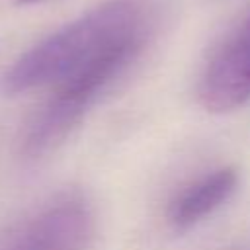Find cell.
Segmentation results:
<instances>
[{
	"mask_svg": "<svg viewBox=\"0 0 250 250\" xmlns=\"http://www.w3.org/2000/svg\"><path fill=\"white\" fill-rule=\"evenodd\" d=\"M20 4H35V2H41V0H18Z\"/></svg>",
	"mask_w": 250,
	"mask_h": 250,
	"instance_id": "obj_5",
	"label": "cell"
},
{
	"mask_svg": "<svg viewBox=\"0 0 250 250\" xmlns=\"http://www.w3.org/2000/svg\"><path fill=\"white\" fill-rule=\"evenodd\" d=\"M92 234L90 203L82 195L66 193L25 219L2 250H86Z\"/></svg>",
	"mask_w": 250,
	"mask_h": 250,
	"instance_id": "obj_2",
	"label": "cell"
},
{
	"mask_svg": "<svg viewBox=\"0 0 250 250\" xmlns=\"http://www.w3.org/2000/svg\"><path fill=\"white\" fill-rule=\"evenodd\" d=\"M160 0H109L25 51L4 78L8 94L49 88L35 113L39 133L64 141L152 39Z\"/></svg>",
	"mask_w": 250,
	"mask_h": 250,
	"instance_id": "obj_1",
	"label": "cell"
},
{
	"mask_svg": "<svg viewBox=\"0 0 250 250\" xmlns=\"http://www.w3.org/2000/svg\"><path fill=\"white\" fill-rule=\"evenodd\" d=\"M197 94L201 105L213 113L232 111L250 100V12L209 59Z\"/></svg>",
	"mask_w": 250,
	"mask_h": 250,
	"instance_id": "obj_3",
	"label": "cell"
},
{
	"mask_svg": "<svg viewBox=\"0 0 250 250\" xmlns=\"http://www.w3.org/2000/svg\"><path fill=\"white\" fill-rule=\"evenodd\" d=\"M238 174L232 166L215 168L186 186L168 205L166 217L176 230H186L215 213L236 189Z\"/></svg>",
	"mask_w": 250,
	"mask_h": 250,
	"instance_id": "obj_4",
	"label": "cell"
}]
</instances>
